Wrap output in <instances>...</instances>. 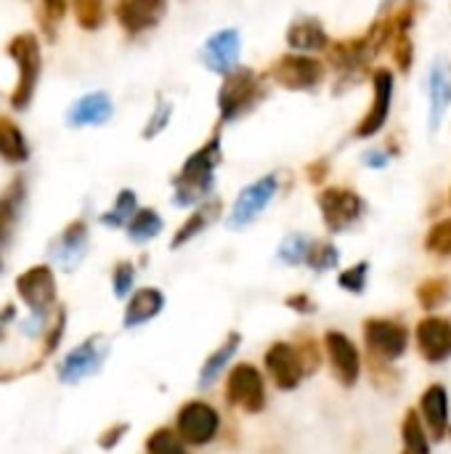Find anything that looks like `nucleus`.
<instances>
[{
    "label": "nucleus",
    "instance_id": "obj_1",
    "mask_svg": "<svg viewBox=\"0 0 451 454\" xmlns=\"http://www.w3.org/2000/svg\"><path fill=\"white\" fill-rule=\"evenodd\" d=\"M223 162V136L213 130L210 138L197 146L173 176V205L175 207H197L207 202L215 192L218 168Z\"/></svg>",
    "mask_w": 451,
    "mask_h": 454
},
{
    "label": "nucleus",
    "instance_id": "obj_2",
    "mask_svg": "<svg viewBox=\"0 0 451 454\" xmlns=\"http://www.w3.org/2000/svg\"><path fill=\"white\" fill-rule=\"evenodd\" d=\"M271 96V80L266 72H258L253 67H239L231 74L221 77L218 93H215V109H218V125H237L239 120L250 117L266 98Z\"/></svg>",
    "mask_w": 451,
    "mask_h": 454
},
{
    "label": "nucleus",
    "instance_id": "obj_3",
    "mask_svg": "<svg viewBox=\"0 0 451 454\" xmlns=\"http://www.w3.org/2000/svg\"><path fill=\"white\" fill-rule=\"evenodd\" d=\"M324 56H327V67L335 72V96H340L367 74V69L372 67V61L380 53H377L372 37L364 32L356 37L332 40V45L327 48Z\"/></svg>",
    "mask_w": 451,
    "mask_h": 454
},
{
    "label": "nucleus",
    "instance_id": "obj_4",
    "mask_svg": "<svg viewBox=\"0 0 451 454\" xmlns=\"http://www.w3.org/2000/svg\"><path fill=\"white\" fill-rule=\"evenodd\" d=\"M271 85H279L282 90L290 93H316L330 74L327 61H322L319 56H308V53H282L276 56L268 69H266Z\"/></svg>",
    "mask_w": 451,
    "mask_h": 454
},
{
    "label": "nucleus",
    "instance_id": "obj_5",
    "mask_svg": "<svg viewBox=\"0 0 451 454\" xmlns=\"http://www.w3.org/2000/svg\"><path fill=\"white\" fill-rule=\"evenodd\" d=\"M369 82H372V104L369 109L359 117V122L351 130L354 141H372L377 138L393 114V101H396V69L393 67H375L369 72Z\"/></svg>",
    "mask_w": 451,
    "mask_h": 454
},
{
    "label": "nucleus",
    "instance_id": "obj_6",
    "mask_svg": "<svg viewBox=\"0 0 451 454\" xmlns=\"http://www.w3.org/2000/svg\"><path fill=\"white\" fill-rule=\"evenodd\" d=\"M316 207L330 234H346L364 221L367 202L351 186H322L316 194Z\"/></svg>",
    "mask_w": 451,
    "mask_h": 454
},
{
    "label": "nucleus",
    "instance_id": "obj_7",
    "mask_svg": "<svg viewBox=\"0 0 451 454\" xmlns=\"http://www.w3.org/2000/svg\"><path fill=\"white\" fill-rule=\"evenodd\" d=\"M364 348L369 362L396 364L409 351V330L391 317H369L362 327Z\"/></svg>",
    "mask_w": 451,
    "mask_h": 454
},
{
    "label": "nucleus",
    "instance_id": "obj_8",
    "mask_svg": "<svg viewBox=\"0 0 451 454\" xmlns=\"http://www.w3.org/2000/svg\"><path fill=\"white\" fill-rule=\"evenodd\" d=\"M109 359V340L106 335H88L82 343H77L69 354L61 356L56 364V378L61 386H80L82 380L101 372L104 362Z\"/></svg>",
    "mask_w": 451,
    "mask_h": 454
},
{
    "label": "nucleus",
    "instance_id": "obj_9",
    "mask_svg": "<svg viewBox=\"0 0 451 454\" xmlns=\"http://www.w3.org/2000/svg\"><path fill=\"white\" fill-rule=\"evenodd\" d=\"M279 189H282V176L276 170L250 181L237 194V200H234V205L229 210V218H226L229 229H247V226H253L268 210V205L276 200Z\"/></svg>",
    "mask_w": 451,
    "mask_h": 454
},
{
    "label": "nucleus",
    "instance_id": "obj_10",
    "mask_svg": "<svg viewBox=\"0 0 451 454\" xmlns=\"http://www.w3.org/2000/svg\"><path fill=\"white\" fill-rule=\"evenodd\" d=\"M223 396H226L229 407L242 410L247 415H260L266 410V404H268V391H266L263 372L250 362H242V364L231 367L229 375H226Z\"/></svg>",
    "mask_w": 451,
    "mask_h": 454
},
{
    "label": "nucleus",
    "instance_id": "obj_11",
    "mask_svg": "<svg viewBox=\"0 0 451 454\" xmlns=\"http://www.w3.org/2000/svg\"><path fill=\"white\" fill-rule=\"evenodd\" d=\"M13 287H16L19 301L32 311V317L37 322H43L58 301L56 274L48 263H37V266H29L27 271H21L16 277Z\"/></svg>",
    "mask_w": 451,
    "mask_h": 454
},
{
    "label": "nucleus",
    "instance_id": "obj_12",
    "mask_svg": "<svg viewBox=\"0 0 451 454\" xmlns=\"http://www.w3.org/2000/svg\"><path fill=\"white\" fill-rule=\"evenodd\" d=\"M175 431L189 447H207L221 434V412L205 399H189L175 415Z\"/></svg>",
    "mask_w": 451,
    "mask_h": 454
},
{
    "label": "nucleus",
    "instance_id": "obj_13",
    "mask_svg": "<svg viewBox=\"0 0 451 454\" xmlns=\"http://www.w3.org/2000/svg\"><path fill=\"white\" fill-rule=\"evenodd\" d=\"M239 59H242V32L237 27H223L210 32L199 48L202 67L218 77H226L234 69H239L242 67Z\"/></svg>",
    "mask_w": 451,
    "mask_h": 454
},
{
    "label": "nucleus",
    "instance_id": "obj_14",
    "mask_svg": "<svg viewBox=\"0 0 451 454\" xmlns=\"http://www.w3.org/2000/svg\"><path fill=\"white\" fill-rule=\"evenodd\" d=\"M263 370L268 372L271 383L279 391H284V394L300 388V383L308 375L298 346L295 343H287V340H276V343H271L266 348V354H263Z\"/></svg>",
    "mask_w": 451,
    "mask_h": 454
},
{
    "label": "nucleus",
    "instance_id": "obj_15",
    "mask_svg": "<svg viewBox=\"0 0 451 454\" xmlns=\"http://www.w3.org/2000/svg\"><path fill=\"white\" fill-rule=\"evenodd\" d=\"M322 346H324V354H327V362L332 367L335 380L343 388H354L362 380V372H364L359 346L340 330H327L324 338H322Z\"/></svg>",
    "mask_w": 451,
    "mask_h": 454
},
{
    "label": "nucleus",
    "instance_id": "obj_16",
    "mask_svg": "<svg viewBox=\"0 0 451 454\" xmlns=\"http://www.w3.org/2000/svg\"><path fill=\"white\" fill-rule=\"evenodd\" d=\"M8 56L19 67V88L11 93V104L16 109H24L35 93L37 74H40V45L35 35H19L8 43Z\"/></svg>",
    "mask_w": 451,
    "mask_h": 454
},
{
    "label": "nucleus",
    "instance_id": "obj_17",
    "mask_svg": "<svg viewBox=\"0 0 451 454\" xmlns=\"http://www.w3.org/2000/svg\"><path fill=\"white\" fill-rule=\"evenodd\" d=\"M170 0H117L114 19L128 37H141L162 24Z\"/></svg>",
    "mask_w": 451,
    "mask_h": 454
},
{
    "label": "nucleus",
    "instance_id": "obj_18",
    "mask_svg": "<svg viewBox=\"0 0 451 454\" xmlns=\"http://www.w3.org/2000/svg\"><path fill=\"white\" fill-rule=\"evenodd\" d=\"M425 82H428L425 85V90H428V128H431V133H439L451 112V59L436 56L431 69H428Z\"/></svg>",
    "mask_w": 451,
    "mask_h": 454
},
{
    "label": "nucleus",
    "instance_id": "obj_19",
    "mask_svg": "<svg viewBox=\"0 0 451 454\" xmlns=\"http://www.w3.org/2000/svg\"><path fill=\"white\" fill-rule=\"evenodd\" d=\"M417 351L428 364H447L451 359V319L428 314L415 327Z\"/></svg>",
    "mask_w": 451,
    "mask_h": 454
},
{
    "label": "nucleus",
    "instance_id": "obj_20",
    "mask_svg": "<svg viewBox=\"0 0 451 454\" xmlns=\"http://www.w3.org/2000/svg\"><path fill=\"white\" fill-rule=\"evenodd\" d=\"M284 43H287V51L292 53L319 56V53H327V48L332 45V37L319 16H295L290 27L284 29Z\"/></svg>",
    "mask_w": 451,
    "mask_h": 454
},
{
    "label": "nucleus",
    "instance_id": "obj_21",
    "mask_svg": "<svg viewBox=\"0 0 451 454\" xmlns=\"http://www.w3.org/2000/svg\"><path fill=\"white\" fill-rule=\"evenodd\" d=\"M417 410H420V418L423 423L428 426V434L436 439V442H444L447 434L451 431V399L449 388L444 383H431L420 402H417Z\"/></svg>",
    "mask_w": 451,
    "mask_h": 454
},
{
    "label": "nucleus",
    "instance_id": "obj_22",
    "mask_svg": "<svg viewBox=\"0 0 451 454\" xmlns=\"http://www.w3.org/2000/svg\"><path fill=\"white\" fill-rule=\"evenodd\" d=\"M221 215H223V202H221L218 197H210L207 202L191 207V213L186 215V221H183V223L178 226V231L173 234L170 250H181V247H186L189 242H194L197 237H202L215 221H221Z\"/></svg>",
    "mask_w": 451,
    "mask_h": 454
},
{
    "label": "nucleus",
    "instance_id": "obj_23",
    "mask_svg": "<svg viewBox=\"0 0 451 454\" xmlns=\"http://www.w3.org/2000/svg\"><path fill=\"white\" fill-rule=\"evenodd\" d=\"M165 293L159 287H141L136 290L128 303H125V311H122V327L125 330H136V327H144L149 325L152 319H157L162 311H165Z\"/></svg>",
    "mask_w": 451,
    "mask_h": 454
},
{
    "label": "nucleus",
    "instance_id": "obj_24",
    "mask_svg": "<svg viewBox=\"0 0 451 454\" xmlns=\"http://www.w3.org/2000/svg\"><path fill=\"white\" fill-rule=\"evenodd\" d=\"M112 114H114L112 96L104 90H93V93L82 96L80 101H74L66 120L72 128H85V125H104Z\"/></svg>",
    "mask_w": 451,
    "mask_h": 454
},
{
    "label": "nucleus",
    "instance_id": "obj_25",
    "mask_svg": "<svg viewBox=\"0 0 451 454\" xmlns=\"http://www.w3.org/2000/svg\"><path fill=\"white\" fill-rule=\"evenodd\" d=\"M53 253H56V261L64 266V269H74L80 266V261L85 258L88 253V223L82 218L72 221L56 239L53 245Z\"/></svg>",
    "mask_w": 451,
    "mask_h": 454
},
{
    "label": "nucleus",
    "instance_id": "obj_26",
    "mask_svg": "<svg viewBox=\"0 0 451 454\" xmlns=\"http://www.w3.org/2000/svg\"><path fill=\"white\" fill-rule=\"evenodd\" d=\"M239 346H242V333H239V330L226 333V338L221 340V346L205 359V364H202V370H199V388L215 386V380H218V378L229 370V364L234 362Z\"/></svg>",
    "mask_w": 451,
    "mask_h": 454
},
{
    "label": "nucleus",
    "instance_id": "obj_27",
    "mask_svg": "<svg viewBox=\"0 0 451 454\" xmlns=\"http://www.w3.org/2000/svg\"><path fill=\"white\" fill-rule=\"evenodd\" d=\"M162 229H165V218L159 215V210H154V207H138V213L125 226V234H128L130 242L146 245V242L157 239L162 234Z\"/></svg>",
    "mask_w": 451,
    "mask_h": 454
},
{
    "label": "nucleus",
    "instance_id": "obj_28",
    "mask_svg": "<svg viewBox=\"0 0 451 454\" xmlns=\"http://www.w3.org/2000/svg\"><path fill=\"white\" fill-rule=\"evenodd\" d=\"M0 157L11 165H21L29 160V144L24 133L8 117H0Z\"/></svg>",
    "mask_w": 451,
    "mask_h": 454
},
{
    "label": "nucleus",
    "instance_id": "obj_29",
    "mask_svg": "<svg viewBox=\"0 0 451 454\" xmlns=\"http://www.w3.org/2000/svg\"><path fill=\"white\" fill-rule=\"evenodd\" d=\"M401 444L404 452L431 454V436H428V426L420 418V410H407L401 420Z\"/></svg>",
    "mask_w": 451,
    "mask_h": 454
},
{
    "label": "nucleus",
    "instance_id": "obj_30",
    "mask_svg": "<svg viewBox=\"0 0 451 454\" xmlns=\"http://www.w3.org/2000/svg\"><path fill=\"white\" fill-rule=\"evenodd\" d=\"M138 213V194L133 189H120V194L114 197V205L101 213V226H109V229H125L130 223V218Z\"/></svg>",
    "mask_w": 451,
    "mask_h": 454
},
{
    "label": "nucleus",
    "instance_id": "obj_31",
    "mask_svg": "<svg viewBox=\"0 0 451 454\" xmlns=\"http://www.w3.org/2000/svg\"><path fill=\"white\" fill-rule=\"evenodd\" d=\"M415 298H417L420 309H425V311H436V309L447 306L451 301V279L449 277L423 279L415 290Z\"/></svg>",
    "mask_w": 451,
    "mask_h": 454
},
{
    "label": "nucleus",
    "instance_id": "obj_32",
    "mask_svg": "<svg viewBox=\"0 0 451 454\" xmlns=\"http://www.w3.org/2000/svg\"><path fill=\"white\" fill-rule=\"evenodd\" d=\"M311 245H314V237L303 234V231H292L287 234L279 247H276V258L284 263V266H306L308 261V253H311Z\"/></svg>",
    "mask_w": 451,
    "mask_h": 454
},
{
    "label": "nucleus",
    "instance_id": "obj_33",
    "mask_svg": "<svg viewBox=\"0 0 451 454\" xmlns=\"http://www.w3.org/2000/svg\"><path fill=\"white\" fill-rule=\"evenodd\" d=\"M144 452L146 454H189V444L181 439V434L175 428H154L146 442H144Z\"/></svg>",
    "mask_w": 451,
    "mask_h": 454
},
{
    "label": "nucleus",
    "instance_id": "obj_34",
    "mask_svg": "<svg viewBox=\"0 0 451 454\" xmlns=\"http://www.w3.org/2000/svg\"><path fill=\"white\" fill-rule=\"evenodd\" d=\"M24 200H27V181H24V176H19L0 194V223L3 226H8V223H13L19 218V213L24 207Z\"/></svg>",
    "mask_w": 451,
    "mask_h": 454
},
{
    "label": "nucleus",
    "instance_id": "obj_35",
    "mask_svg": "<svg viewBox=\"0 0 451 454\" xmlns=\"http://www.w3.org/2000/svg\"><path fill=\"white\" fill-rule=\"evenodd\" d=\"M338 263H340V250H338V245L330 242V239H314L306 266H308L311 271H316V274H327V271L338 269Z\"/></svg>",
    "mask_w": 451,
    "mask_h": 454
},
{
    "label": "nucleus",
    "instance_id": "obj_36",
    "mask_svg": "<svg viewBox=\"0 0 451 454\" xmlns=\"http://www.w3.org/2000/svg\"><path fill=\"white\" fill-rule=\"evenodd\" d=\"M64 333H66V309H56V319L45 327V335H43V343H40V359H37V364H35V370L45 362V359H51L53 354H56V348L61 346V340H64Z\"/></svg>",
    "mask_w": 451,
    "mask_h": 454
},
{
    "label": "nucleus",
    "instance_id": "obj_37",
    "mask_svg": "<svg viewBox=\"0 0 451 454\" xmlns=\"http://www.w3.org/2000/svg\"><path fill=\"white\" fill-rule=\"evenodd\" d=\"M173 112H175V104H173L170 98H159V101L154 104V109H152V114H149L144 130H141V138H144V141H154L157 136H162V133L167 130L170 120H173Z\"/></svg>",
    "mask_w": 451,
    "mask_h": 454
},
{
    "label": "nucleus",
    "instance_id": "obj_38",
    "mask_svg": "<svg viewBox=\"0 0 451 454\" xmlns=\"http://www.w3.org/2000/svg\"><path fill=\"white\" fill-rule=\"evenodd\" d=\"M369 261H359L348 269H343L338 274V287L351 293V295H364L367 293V285H369Z\"/></svg>",
    "mask_w": 451,
    "mask_h": 454
},
{
    "label": "nucleus",
    "instance_id": "obj_39",
    "mask_svg": "<svg viewBox=\"0 0 451 454\" xmlns=\"http://www.w3.org/2000/svg\"><path fill=\"white\" fill-rule=\"evenodd\" d=\"M425 250L436 258H451V218H441L428 229Z\"/></svg>",
    "mask_w": 451,
    "mask_h": 454
},
{
    "label": "nucleus",
    "instance_id": "obj_40",
    "mask_svg": "<svg viewBox=\"0 0 451 454\" xmlns=\"http://www.w3.org/2000/svg\"><path fill=\"white\" fill-rule=\"evenodd\" d=\"M112 293L117 301H128L136 293V266L130 261H117L112 269Z\"/></svg>",
    "mask_w": 451,
    "mask_h": 454
},
{
    "label": "nucleus",
    "instance_id": "obj_41",
    "mask_svg": "<svg viewBox=\"0 0 451 454\" xmlns=\"http://www.w3.org/2000/svg\"><path fill=\"white\" fill-rule=\"evenodd\" d=\"M74 11H77V24L88 32L104 24V0H77Z\"/></svg>",
    "mask_w": 451,
    "mask_h": 454
},
{
    "label": "nucleus",
    "instance_id": "obj_42",
    "mask_svg": "<svg viewBox=\"0 0 451 454\" xmlns=\"http://www.w3.org/2000/svg\"><path fill=\"white\" fill-rule=\"evenodd\" d=\"M369 380L380 388V391H396L401 383V375L396 372L393 364H383V362H369Z\"/></svg>",
    "mask_w": 451,
    "mask_h": 454
},
{
    "label": "nucleus",
    "instance_id": "obj_43",
    "mask_svg": "<svg viewBox=\"0 0 451 454\" xmlns=\"http://www.w3.org/2000/svg\"><path fill=\"white\" fill-rule=\"evenodd\" d=\"M295 346H298V351H300V356H303V364H306L308 375L316 372V370L322 367V354H324L322 343H316L311 335H300Z\"/></svg>",
    "mask_w": 451,
    "mask_h": 454
},
{
    "label": "nucleus",
    "instance_id": "obj_44",
    "mask_svg": "<svg viewBox=\"0 0 451 454\" xmlns=\"http://www.w3.org/2000/svg\"><path fill=\"white\" fill-rule=\"evenodd\" d=\"M130 434V423H112L109 428H104L101 434H98V439H96V444H98V450H104V452H114L120 444H122V439Z\"/></svg>",
    "mask_w": 451,
    "mask_h": 454
},
{
    "label": "nucleus",
    "instance_id": "obj_45",
    "mask_svg": "<svg viewBox=\"0 0 451 454\" xmlns=\"http://www.w3.org/2000/svg\"><path fill=\"white\" fill-rule=\"evenodd\" d=\"M396 154H399L396 146H369V149L362 154V162H364L369 170H385V168L393 162Z\"/></svg>",
    "mask_w": 451,
    "mask_h": 454
},
{
    "label": "nucleus",
    "instance_id": "obj_46",
    "mask_svg": "<svg viewBox=\"0 0 451 454\" xmlns=\"http://www.w3.org/2000/svg\"><path fill=\"white\" fill-rule=\"evenodd\" d=\"M284 306H287L292 314H300V317H311V314H316V301H314L308 293H303V290L290 293V295L284 298Z\"/></svg>",
    "mask_w": 451,
    "mask_h": 454
},
{
    "label": "nucleus",
    "instance_id": "obj_47",
    "mask_svg": "<svg viewBox=\"0 0 451 454\" xmlns=\"http://www.w3.org/2000/svg\"><path fill=\"white\" fill-rule=\"evenodd\" d=\"M327 176H330V160L327 157H319V160H314V162L306 165V178L314 186H322L327 181Z\"/></svg>",
    "mask_w": 451,
    "mask_h": 454
},
{
    "label": "nucleus",
    "instance_id": "obj_48",
    "mask_svg": "<svg viewBox=\"0 0 451 454\" xmlns=\"http://www.w3.org/2000/svg\"><path fill=\"white\" fill-rule=\"evenodd\" d=\"M43 5H45V13L51 21H58L66 13V0H43Z\"/></svg>",
    "mask_w": 451,
    "mask_h": 454
},
{
    "label": "nucleus",
    "instance_id": "obj_49",
    "mask_svg": "<svg viewBox=\"0 0 451 454\" xmlns=\"http://www.w3.org/2000/svg\"><path fill=\"white\" fill-rule=\"evenodd\" d=\"M16 319V306L13 303H5L3 309H0V338H3V333L8 330V325Z\"/></svg>",
    "mask_w": 451,
    "mask_h": 454
},
{
    "label": "nucleus",
    "instance_id": "obj_50",
    "mask_svg": "<svg viewBox=\"0 0 451 454\" xmlns=\"http://www.w3.org/2000/svg\"><path fill=\"white\" fill-rule=\"evenodd\" d=\"M3 239H5V226L0 223V242H3Z\"/></svg>",
    "mask_w": 451,
    "mask_h": 454
},
{
    "label": "nucleus",
    "instance_id": "obj_51",
    "mask_svg": "<svg viewBox=\"0 0 451 454\" xmlns=\"http://www.w3.org/2000/svg\"><path fill=\"white\" fill-rule=\"evenodd\" d=\"M0 269H3V261H0Z\"/></svg>",
    "mask_w": 451,
    "mask_h": 454
},
{
    "label": "nucleus",
    "instance_id": "obj_52",
    "mask_svg": "<svg viewBox=\"0 0 451 454\" xmlns=\"http://www.w3.org/2000/svg\"><path fill=\"white\" fill-rule=\"evenodd\" d=\"M449 202H451V194H449Z\"/></svg>",
    "mask_w": 451,
    "mask_h": 454
},
{
    "label": "nucleus",
    "instance_id": "obj_53",
    "mask_svg": "<svg viewBox=\"0 0 451 454\" xmlns=\"http://www.w3.org/2000/svg\"><path fill=\"white\" fill-rule=\"evenodd\" d=\"M449 436H451V431H449Z\"/></svg>",
    "mask_w": 451,
    "mask_h": 454
},
{
    "label": "nucleus",
    "instance_id": "obj_54",
    "mask_svg": "<svg viewBox=\"0 0 451 454\" xmlns=\"http://www.w3.org/2000/svg\"><path fill=\"white\" fill-rule=\"evenodd\" d=\"M404 454H409V452H404Z\"/></svg>",
    "mask_w": 451,
    "mask_h": 454
}]
</instances>
